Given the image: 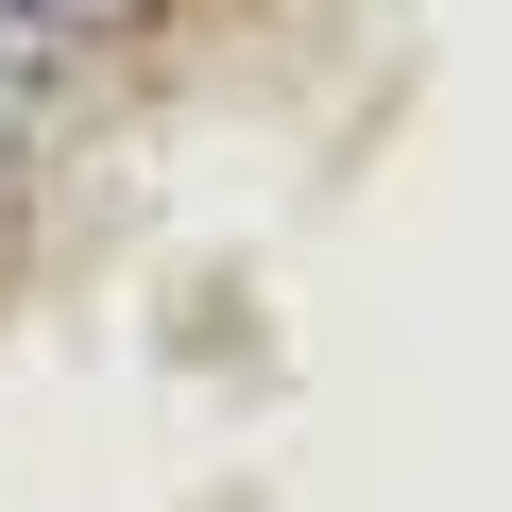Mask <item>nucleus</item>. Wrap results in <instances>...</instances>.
Instances as JSON below:
<instances>
[{
	"label": "nucleus",
	"mask_w": 512,
	"mask_h": 512,
	"mask_svg": "<svg viewBox=\"0 0 512 512\" xmlns=\"http://www.w3.org/2000/svg\"><path fill=\"white\" fill-rule=\"evenodd\" d=\"M35 18H52V35H137L154 0H35Z\"/></svg>",
	"instance_id": "f257e3e1"
}]
</instances>
